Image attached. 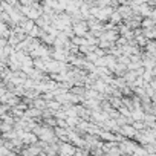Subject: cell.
I'll return each instance as SVG.
<instances>
[{"instance_id": "2", "label": "cell", "mask_w": 156, "mask_h": 156, "mask_svg": "<svg viewBox=\"0 0 156 156\" xmlns=\"http://www.w3.org/2000/svg\"><path fill=\"white\" fill-rule=\"evenodd\" d=\"M121 133H122V135H126L127 138H135V136L138 135V132H136L130 124H124V126L121 127Z\"/></svg>"}, {"instance_id": "1", "label": "cell", "mask_w": 156, "mask_h": 156, "mask_svg": "<svg viewBox=\"0 0 156 156\" xmlns=\"http://www.w3.org/2000/svg\"><path fill=\"white\" fill-rule=\"evenodd\" d=\"M40 153H41V147H38L35 144H32V145H29V147H26L25 150L20 151L22 156H38Z\"/></svg>"}]
</instances>
